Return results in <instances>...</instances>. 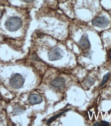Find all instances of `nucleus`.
<instances>
[{
    "label": "nucleus",
    "mask_w": 111,
    "mask_h": 126,
    "mask_svg": "<svg viewBox=\"0 0 111 126\" xmlns=\"http://www.w3.org/2000/svg\"><path fill=\"white\" fill-rule=\"evenodd\" d=\"M49 59L50 61H56L61 59L62 57L61 50L57 47L52 48L49 52Z\"/></svg>",
    "instance_id": "7ed1b4c3"
},
{
    "label": "nucleus",
    "mask_w": 111,
    "mask_h": 126,
    "mask_svg": "<svg viewBox=\"0 0 111 126\" xmlns=\"http://www.w3.org/2000/svg\"><path fill=\"white\" fill-rule=\"evenodd\" d=\"M6 29L10 32H15L20 29L22 26V21L18 17L9 18L5 23Z\"/></svg>",
    "instance_id": "f257e3e1"
},
{
    "label": "nucleus",
    "mask_w": 111,
    "mask_h": 126,
    "mask_svg": "<svg viewBox=\"0 0 111 126\" xmlns=\"http://www.w3.org/2000/svg\"><path fill=\"white\" fill-rule=\"evenodd\" d=\"M24 83V79L19 73H14L9 79L10 86L15 89H19L22 87Z\"/></svg>",
    "instance_id": "f03ea898"
},
{
    "label": "nucleus",
    "mask_w": 111,
    "mask_h": 126,
    "mask_svg": "<svg viewBox=\"0 0 111 126\" xmlns=\"http://www.w3.org/2000/svg\"><path fill=\"white\" fill-rule=\"evenodd\" d=\"M109 20L104 16H98L93 19L92 24L99 28L107 27L109 24Z\"/></svg>",
    "instance_id": "20e7f679"
},
{
    "label": "nucleus",
    "mask_w": 111,
    "mask_h": 126,
    "mask_svg": "<svg viewBox=\"0 0 111 126\" xmlns=\"http://www.w3.org/2000/svg\"><path fill=\"white\" fill-rule=\"evenodd\" d=\"M99 126H109V123L105 121H101L100 123Z\"/></svg>",
    "instance_id": "9d476101"
},
{
    "label": "nucleus",
    "mask_w": 111,
    "mask_h": 126,
    "mask_svg": "<svg viewBox=\"0 0 111 126\" xmlns=\"http://www.w3.org/2000/svg\"><path fill=\"white\" fill-rule=\"evenodd\" d=\"M79 45L83 48L88 49L91 47V44L89 42L88 36L86 34H84L82 36L81 39L79 41Z\"/></svg>",
    "instance_id": "423d86ee"
},
{
    "label": "nucleus",
    "mask_w": 111,
    "mask_h": 126,
    "mask_svg": "<svg viewBox=\"0 0 111 126\" xmlns=\"http://www.w3.org/2000/svg\"><path fill=\"white\" fill-rule=\"evenodd\" d=\"M69 111V110H68V109L66 110H65V111H63V112H62L60 113L59 114H57V115H55V116H53V117H51L50 118H49L48 120H47V125L50 124V123H51L52 122H54V120H55L57 118H58V117H59L60 116H61V115H62L63 114H64L65 112H67V111Z\"/></svg>",
    "instance_id": "6e6552de"
},
{
    "label": "nucleus",
    "mask_w": 111,
    "mask_h": 126,
    "mask_svg": "<svg viewBox=\"0 0 111 126\" xmlns=\"http://www.w3.org/2000/svg\"><path fill=\"white\" fill-rule=\"evenodd\" d=\"M22 1L25 2H27V3H31L33 2L34 0H22Z\"/></svg>",
    "instance_id": "9b49d317"
},
{
    "label": "nucleus",
    "mask_w": 111,
    "mask_h": 126,
    "mask_svg": "<svg viewBox=\"0 0 111 126\" xmlns=\"http://www.w3.org/2000/svg\"><path fill=\"white\" fill-rule=\"evenodd\" d=\"M65 80L62 78H57L52 80L50 84L51 85L55 88L58 90H61L65 86Z\"/></svg>",
    "instance_id": "39448f33"
},
{
    "label": "nucleus",
    "mask_w": 111,
    "mask_h": 126,
    "mask_svg": "<svg viewBox=\"0 0 111 126\" xmlns=\"http://www.w3.org/2000/svg\"><path fill=\"white\" fill-rule=\"evenodd\" d=\"M109 77H110V73H107V74H105L104 76H103V80H102V83L101 84V85H100V87L102 86L104 84L107 82V81L108 80L109 78Z\"/></svg>",
    "instance_id": "1a4fd4ad"
},
{
    "label": "nucleus",
    "mask_w": 111,
    "mask_h": 126,
    "mask_svg": "<svg viewBox=\"0 0 111 126\" xmlns=\"http://www.w3.org/2000/svg\"><path fill=\"white\" fill-rule=\"evenodd\" d=\"M28 100L29 103L33 105L39 104L42 101V97L39 95V94H31L28 97Z\"/></svg>",
    "instance_id": "0eeeda50"
},
{
    "label": "nucleus",
    "mask_w": 111,
    "mask_h": 126,
    "mask_svg": "<svg viewBox=\"0 0 111 126\" xmlns=\"http://www.w3.org/2000/svg\"><path fill=\"white\" fill-rule=\"evenodd\" d=\"M100 125V123H98V122H97L96 123H95L94 126H99Z\"/></svg>",
    "instance_id": "f8f14e48"
}]
</instances>
